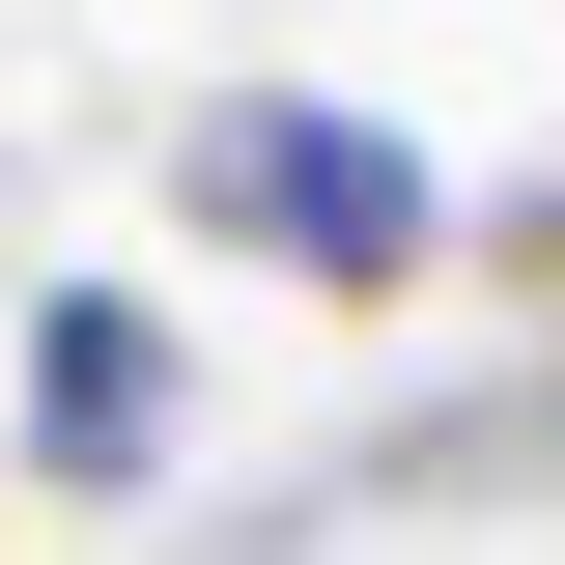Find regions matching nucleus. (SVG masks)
<instances>
[{
  "mask_svg": "<svg viewBox=\"0 0 565 565\" xmlns=\"http://www.w3.org/2000/svg\"><path fill=\"white\" fill-rule=\"evenodd\" d=\"M170 226H199L226 282H311V311H424L452 282V170H424L367 85H199L170 114Z\"/></svg>",
  "mask_w": 565,
  "mask_h": 565,
  "instance_id": "f257e3e1",
  "label": "nucleus"
},
{
  "mask_svg": "<svg viewBox=\"0 0 565 565\" xmlns=\"http://www.w3.org/2000/svg\"><path fill=\"white\" fill-rule=\"evenodd\" d=\"M170 452H199V311L170 282H0V481L170 509Z\"/></svg>",
  "mask_w": 565,
  "mask_h": 565,
  "instance_id": "f03ea898",
  "label": "nucleus"
}]
</instances>
